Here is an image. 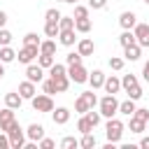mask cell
I'll list each match as a JSON object with an SVG mask.
<instances>
[{
  "instance_id": "1",
  "label": "cell",
  "mask_w": 149,
  "mask_h": 149,
  "mask_svg": "<svg viewBox=\"0 0 149 149\" xmlns=\"http://www.w3.org/2000/svg\"><path fill=\"white\" fill-rule=\"evenodd\" d=\"M95 105H98V95H95L93 91H84V93H79V98L74 100V112L86 114V112L93 109Z\"/></svg>"
},
{
  "instance_id": "2",
  "label": "cell",
  "mask_w": 149,
  "mask_h": 149,
  "mask_svg": "<svg viewBox=\"0 0 149 149\" xmlns=\"http://www.w3.org/2000/svg\"><path fill=\"white\" fill-rule=\"evenodd\" d=\"M98 105H100V114H102V116H107V119H112V116L119 112V100H116L112 93L102 95V98L98 100Z\"/></svg>"
},
{
  "instance_id": "3",
  "label": "cell",
  "mask_w": 149,
  "mask_h": 149,
  "mask_svg": "<svg viewBox=\"0 0 149 149\" xmlns=\"http://www.w3.org/2000/svg\"><path fill=\"white\" fill-rule=\"evenodd\" d=\"M105 135H107V140L109 142H121V135H123V121H119V119H107V126H105Z\"/></svg>"
},
{
  "instance_id": "4",
  "label": "cell",
  "mask_w": 149,
  "mask_h": 149,
  "mask_svg": "<svg viewBox=\"0 0 149 149\" xmlns=\"http://www.w3.org/2000/svg\"><path fill=\"white\" fill-rule=\"evenodd\" d=\"M7 135H9V147H12V149H21V147L26 144V135H23V128L19 126V121H14V123L9 126Z\"/></svg>"
},
{
  "instance_id": "5",
  "label": "cell",
  "mask_w": 149,
  "mask_h": 149,
  "mask_svg": "<svg viewBox=\"0 0 149 149\" xmlns=\"http://www.w3.org/2000/svg\"><path fill=\"white\" fill-rule=\"evenodd\" d=\"M37 56H40V44H23V49L16 54L19 63H26V65H30Z\"/></svg>"
},
{
  "instance_id": "6",
  "label": "cell",
  "mask_w": 149,
  "mask_h": 149,
  "mask_svg": "<svg viewBox=\"0 0 149 149\" xmlns=\"http://www.w3.org/2000/svg\"><path fill=\"white\" fill-rule=\"evenodd\" d=\"M68 77H70V81H74V84H86L88 81V70L79 63V65H68Z\"/></svg>"
},
{
  "instance_id": "7",
  "label": "cell",
  "mask_w": 149,
  "mask_h": 149,
  "mask_svg": "<svg viewBox=\"0 0 149 149\" xmlns=\"http://www.w3.org/2000/svg\"><path fill=\"white\" fill-rule=\"evenodd\" d=\"M33 109L35 112H54V100H51V95H35L33 100Z\"/></svg>"
},
{
  "instance_id": "8",
  "label": "cell",
  "mask_w": 149,
  "mask_h": 149,
  "mask_svg": "<svg viewBox=\"0 0 149 149\" xmlns=\"http://www.w3.org/2000/svg\"><path fill=\"white\" fill-rule=\"evenodd\" d=\"M133 33H135V40L140 47H149V26L147 23H135Z\"/></svg>"
},
{
  "instance_id": "9",
  "label": "cell",
  "mask_w": 149,
  "mask_h": 149,
  "mask_svg": "<svg viewBox=\"0 0 149 149\" xmlns=\"http://www.w3.org/2000/svg\"><path fill=\"white\" fill-rule=\"evenodd\" d=\"M26 79H30V81L40 84V81L44 79V68H42L40 63H37V65H33V63H30V65L26 68Z\"/></svg>"
},
{
  "instance_id": "10",
  "label": "cell",
  "mask_w": 149,
  "mask_h": 149,
  "mask_svg": "<svg viewBox=\"0 0 149 149\" xmlns=\"http://www.w3.org/2000/svg\"><path fill=\"white\" fill-rule=\"evenodd\" d=\"M16 119H14V109L12 107H5V109H0V130H9V126L14 123Z\"/></svg>"
},
{
  "instance_id": "11",
  "label": "cell",
  "mask_w": 149,
  "mask_h": 149,
  "mask_svg": "<svg viewBox=\"0 0 149 149\" xmlns=\"http://www.w3.org/2000/svg\"><path fill=\"white\" fill-rule=\"evenodd\" d=\"M135 23H137L135 12H123V14L119 16V26H121L123 30H133V28H135Z\"/></svg>"
},
{
  "instance_id": "12",
  "label": "cell",
  "mask_w": 149,
  "mask_h": 149,
  "mask_svg": "<svg viewBox=\"0 0 149 149\" xmlns=\"http://www.w3.org/2000/svg\"><path fill=\"white\" fill-rule=\"evenodd\" d=\"M19 93H21L23 100H33V98H35V81H30V79L21 81V84H19Z\"/></svg>"
},
{
  "instance_id": "13",
  "label": "cell",
  "mask_w": 149,
  "mask_h": 149,
  "mask_svg": "<svg viewBox=\"0 0 149 149\" xmlns=\"http://www.w3.org/2000/svg\"><path fill=\"white\" fill-rule=\"evenodd\" d=\"M77 51H79L81 56H91V54L95 51V44H93V40H88V37H81V40H77Z\"/></svg>"
},
{
  "instance_id": "14",
  "label": "cell",
  "mask_w": 149,
  "mask_h": 149,
  "mask_svg": "<svg viewBox=\"0 0 149 149\" xmlns=\"http://www.w3.org/2000/svg\"><path fill=\"white\" fill-rule=\"evenodd\" d=\"M140 54H142V47H140L137 42L123 47V58H126V61H140Z\"/></svg>"
},
{
  "instance_id": "15",
  "label": "cell",
  "mask_w": 149,
  "mask_h": 149,
  "mask_svg": "<svg viewBox=\"0 0 149 149\" xmlns=\"http://www.w3.org/2000/svg\"><path fill=\"white\" fill-rule=\"evenodd\" d=\"M102 88H105V93H119V88H121V79L119 77H114V74H109V77H105V84H102Z\"/></svg>"
},
{
  "instance_id": "16",
  "label": "cell",
  "mask_w": 149,
  "mask_h": 149,
  "mask_svg": "<svg viewBox=\"0 0 149 149\" xmlns=\"http://www.w3.org/2000/svg\"><path fill=\"white\" fill-rule=\"evenodd\" d=\"M88 84H91L93 91H95V88H102V84H105V72H102V70L88 72Z\"/></svg>"
},
{
  "instance_id": "17",
  "label": "cell",
  "mask_w": 149,
  "mask_h": 149,
  "mask_svg": "<svg viewBox=\"0 0 149 149\" xmlns=\"http://www.w3.org/2000/svg\"><path fill=\"white\" fill-rule=\"evenodd\" d=\"M54 123H58V126H63V123H68L70 121V109L68 107H54Z\"/></svg>"
},
{
  "instance_id": "18",
  "label": "cell",
  "mask_w": 149,
  "mask_h": 149,
  "mask_svg": "<svg viewBox=\"0 0 149 149\" xmlns=\"http://www.w3.org/2000/svg\"><path fill=\"white\" fill-rule=\"evenodd\" d=\"M26 135H28V140L40 142V140L44 137V126H40V123H30V126H28V130H26Z\"/></svg>"
},
{
  "instance_id": "19",
  "label": "cell",
  "mask_w": 149,
  "mask_h": 149,
  "mask_svg": "<svg viewBox=\"0 0 149 149\" xmlns=\"http://www.w3.org/2000/svg\"><path fill=\"white\" fill-rule=\"evenodd\" d=\"M58 42H61L63 47H72V44L77 42V37H74V28L61 30V33H58Z\"/></svg>"
},
{
  "instance_id": "20",
  "label": "cell",
  "mask_w": 149,
  "mask_h": 149,
  "mask_svg": "<svg viewBox=\"0 0 149 149\" xmlns=\"http://www.w3.org/2000/svg\"><path fill=\"white\" fill-rule=\"evenodd\" d=\"M21 102H23V98H21V93H19V91H14V93H7V95H5V107L19 109V107H21Z\"/></svg>"
},
{
  "instance_id": "21",
  "label": "cell",
  "mask_w": 149,
  "mask_h": 149,
  "mask_svg": "<svg viewBox=\"0 0 149 149\" xmlns=\"http://www.w3.org/2000/svg\"><path fill=\"white\" fill-rule=\"evenodd\" d=\"M135 109H137V107H135V100H133V98H128V100L119 102V112H121V114H126V116H133V114H135Z\"/></svg>"
},
{
  "instance_id": "22",
  "label": "cell",
  "mask_w": 149,
  "mask_h": 149,
  "mask_svg": "<svg viewBox=\"0 0 149 149\" xmlns=\"http://www.w3.org/2000/svg\"><path fill=\"white\" fill-rule=\"evenodd\" d=\"M0 61L2 63H12V61H16V51L7 44V47H0Z\"/></svg>"
},
{
  "instance_id": "23",
  "label": "cell",
  "mask_w": 149,
  "mask_h": 149,
  "mask_svg": "<svg viewBox=\"0 0 149 149\" xmlns=\"http://www.w3.org/2000/svg\"><path fill=\"white\" fill-rule=\"evenodd\" d=\"M58 33H61L58 21H47V23H44V35H47V37H58Z\"/></svg>"
},
{
  "instance_id": "24",
  "label": "cell",
  "mask_w": 149,
  "mask_h": 149,
  "mask_svg": "<svg viewBox=\"0 0 149 149\" xmlns=\"http://www.w3.org/2000/svg\"><path fill=\"white\" fill-rule=\"evenodd\" d=\"M147 130V121H142V119H137V116H130V133H144Z\"/></svg>"
},
{
  "instance_id": "25",
  "label": "cell",
  "mask_w": 149,
  "mask_h": 149,
  "mask_svg": "<svg viewBox=\"0 0 149 149\" xmlns=\"http://www.w3.org/2000/svg\"><path fill=\"white\" fill-rule=\"evenodd\" d=\"M93 128H95V126H93V123L88 121V116H86V114H81V119L77 121V130H79V133L84 135V133H91Z\"/></svg>"
},
{
  "instance_id": "26",
  "label": "cell",
  "mask_w": 149,
  "mask_h": 149,
  "mask_svg": "<svg viewBox=\"0 0 149 149\" xmlns=\"http://www.w3.org/2000/svg\"><path fill=\"white\" fill-rule=\"evenodd\" d=\"M65 74H68V68H65L63 63H54V65L49 68V77H54V79H56V77H65Z\"/></svg>"
},
{
  "instance_id": "27",
  "label": "cell",
  "mask_w": 149,
  "mask_h": 149,
  "mask_svg": "<svg viewBox=\"0 0 149 149\" xmlns=\"http://www.w3.org/2000/svg\"><path fill=\"white\" fill-rule=\"evenodd\" d=\"M51 79H54V77H51ZM54 84H56V91H58V93H65V91L70 88V77H68V74H65V77H56Z\"/></svg>"
},
{
  "instance_id": "28",
  "label": "cell",
  "mask_w": 149,
  "mask_h": 149,
  "mask_svg": "<svg viewBox=\"0 0 149 149\" xmlns=\"http://www.w3.org/2000/svg\"><path fill=\"white\" fill-rule=\"evenodd\" d=\"M91 19H74V30L77 33H88L91 30Z\"/></svg>"
},
{
  "instance_id": "29",
  "label": "cell",
  "mask_w": 149,
  "mask_h": 149,
  "mask_svg": "<svg viewBox=\"0 0 149 149\" xmlns=\"http://www.w3.org/2000/svg\"><path fill=\"white\" fill-rule=\"evenodd\" d=\"M133 42H137L133 30H123V33L119 35V44H121V47H128V44H133Z\"/></svg>"
},
{
  "instance_id": "30",
  "label": "cell",
  "mask_w": 149,
  "mask_h": 149,
  "mask_svg": "<svg viewBox=\"0 0 149 149\" xmlns=\"http://www.w3.org/2000/svg\"><path fill=\"white\" fill-rule=\"evenodd\" d=\"M40 54H56V42L54 40H44V42H40Z\"/></svg>"
},
{
  "instance_id": "31",
  "label": "cell",
  "mask_w": 149,
  "mask_h": 149,
  "mask_svg": "<svg viewBox=\"0 0 149 149\" xmlns=\"http://www.w3.org/2000/svg\"><path fill=\"white\" fill-rule=\"evenodd\" d=\"M79 147H84V149H93V147H95V135H93V133H84V137L79 140Z\"/></svg>"
},
{
  "instance_id": "32",
  "label": "cell",
  "mask_w": 149,
  "mask_h": 149,
  "mask_svg": "<svg viewBox=\"0 0 149 149\" xmlns=\"http://www.w3.org/2000/svg\"><path fill=\"white\" fill-rule=\"evenodd\" d=\"M37 63H40L44 70H49L56 61H54V56H51V54H40V56H37Z\"/></svg>"
},
{
  "instance_id": "33",
  "label": "cell",
  "mask_w": 149,
  "mask_h": 149,
  "mask_svg": "<svg viewBox=\"0 0 149 149\" xmlns=\"http://www.w3.org/2000/svg\"><path fill=\"white\" fill-rule=\"evenodd\" d=\"M135 84H137V77H135V74H123V79H121V88H123V91L133 88Z\"/></svg>"
},
{
  "instance_id": "34",
  "label": "cell",
  "mask_w": 149,
  "mask_h": 149,
  "mask_svg": "<svg viewBox=\"0 0 149 149\" xmlns=\"http://www.w3.org/2000/svg\"><path fill=\"white\" fill-rule=\"evenodd\" d=\"M42 91H44L47 95L58 93V91H56V84H54V79H51V77H49V79H42Z\"/></svg>"
},
{
  "instance_id": "35",
  "label": "cell",
  "mask_w": 149,
  "mask_h": 149,
  "mask_svg": "<svg viewBox=\"0 0 149 149\" xmlns=\"http://www.w3.org/2000/svg\"><path fill=\"white\" fill-rule=\"evenodd\" d=\"M58 26H61V30H68V28H74V16H61V21H58Z\"/></svg>"
},
{
  "instance_id": "36",
  "label": "cell",
  "mask_w": 149,
  "mask_h": 149,
  "mask_svg": "<svg viewBox=\"0 0 149 149\" xmlns=\"http://www.w3.org/2000/svg\"><path fill=\"white\" fill-rule=\"evenodd\" d=\"M81 58H84V56H81L79 51H77V54L72 51V54H68V56H65V63H68V65H79V63H81Z\"/></svg>"
},
{
  "instance_id": "37",
  "label": "cell",
  "mask_w": 149,
  "mask_h": 149,
  "mask_svg": "<svg viewBox=\"0 0 149 149\" xmlns=\"http://www.w3.org/2000/svg\"><path fill=\"white\" fill-rule=\"evenodd\" d=\"M72 16H74V19H88V7H84V5H77Z\"/></svg>"
},
{
  "instance_id": "38",
  "label": "cell",
  "mask_w": 149,
  "mask_h": 149,
  "mask_svg": "<svg viewBox=\"0 0 149 149\" xmlns=\"http://www.w3.org/2000/svg\"><path fill=\"white\" fill-rule=\"evenodd\" d=\"M61 16H63V14H61V12L56 9V7L47 9V14H44V19H47V21H61Z\"/></svg>"
},
{
  "instance_id": "39",
  "label": "cell",
  "mask_w": 149,
  "mask_h": 149,
  "mask_svg": "<svg viewBox=\"0 0 149 149\" xmlns=\"http://www.w3.org/2000/svg\"><path fill=\"white\" fill-rule=\"evenodd\" d=\"M126 93H128V98H133V100H140V98H142V86H140V84H135V86H133V88H128Z\"/></svg>"
},
{
  "instance_id": "40",
  "label": "cell",
  "mask_w": 149,
  "mask_h": 149,
  "mask_svg": "<svg viewBox=\"0 0 149 149\" xmlns=\"http://www.w3.org/2000/svg\"><path fill=\"white\" fill-rule=\"evenodd\" d=\"M61 147H63V149H72V147H79V142H77L72 135H68V137L61 140Z\"/></svg>"
},
{
  "instance_id": "41",
  "label": "cell",
  "mask_w": 149,
  "mask_h": 149,
  "mask_svg": "<svg viewBox=\"0 0 149 149\" xmlns=\"http://www.w3.org/2000/svg\"><path fill=\"white\" fill-rule=\"evenodd\" d=\"M12 42V33L7 28H0V47H7Z\"/></svg>"
},
{
  "instance_id": "42",
  "label": "cell",
  "mask_w": 149,
  "mask_h": 149,
  "mask_svg": "<svg viewBox=\"0 0 149 149\" xmlns=\"http://www.w3.org/2000/svg\"><path fill=\"white\" fill-rule=\"evenodd\" d=\"M42 40L37 37V33H26V37H23V44H40Z\"/></svg>"
},
{
  "instance_id": "43",
  "label": "cell",
  "mask_w": 149,
  "mask_h": 149,
  "mask_svg": "<svg viewBox=\"0 0 149 149\" xmlns=\"http://www.w3.org/2000/svg\"><path fill=\"white\" fill-rule=\"evenodd\" d=\"M109 68H112V70H121V68H123V58L112 56V58H109Z\"/></svg>"
},
{
  "instance_id": "44",
  "label": "cell",
  "mask_w": 149,
  "mask_h": 149,
  "mask_svg": "<svg viewBox=\"0 0 149 149\" xmlns=\"http://www.w3.org/2000/svg\"><path fill=\"white\" fill-rule=\"evenodd\" d=\"M86 116H88V121H91L93 126H98V123H100V116H102V114H100V112H93V109H88V112H86Z\"/></svg>"
},
{
  "instance_id": "45",
  "label": "cell",
  "mask_w": 149,
  "mask_h": 149,
  "mask_svg": "<svg viewBox=\"0 0 149 149\" xmlns=\"http://www.w3.org/2000/svg\"><path fill=\"white\" fill-rule=\"evenodd\" d=\"M88 7L91 9H105L107 7V0H88Z\"/></svg>"
},
{
  "instance_id": "46",
  "label": "cell",
  "mask_w": 149,
  "mask_h": 149,
  "mask_svg": "<svg viewBox=\"0 0 149 149\" xmlns=\"http://www.w3.org/2000/svg\"><path fill=\"white\" fill-rule=\"evenodd\" d=\"M133 116H137V119H142V121H149V109L140 107V109H135V114H133Z\"/></svg>"
},
{
  "instance_id": "47",
  "label": "cell",
  "mask_w": 149,
  "mask_h": 149,
  "mask_svg": "<svg viewBox=\"0 0 149 149\" xmlns=\"http://www.w3.org/2000/svg\"><path fill=\"white\" fill-rule=\"evenodd\" d=\"M54 144H56V142H54L51 137H42V140H40V149H51Z\"/></svg>"
},
{
  "instance_id": "48",
  "label": "cell",
  "mask_w": 149,
  "mask_h": 149,
  "mask_svg": "<svg viewBox=\"0 0 149 149\" xmlns=\"http://www.w3.org/2000/svg\"><path fill=\"white\" fill-rule=\"evenodd\" d=\"M7 147H9V135L2 130L0 133V149H7Z\"/></svg>"
},
{
  "instance_id": "49",
  "label": "cell",
  "mask_w": 149,
  "mask_h": 149,
  "mask_svg": "<svg viewBox=\"0 0 149 149\" xmlns=\"http://www.w3.org/2000/svg\"><path fill=\"white\" fill-rule=\"evenodd\" d=\"M142 77L149 81V61H147V63H144V68H142Z\"/></svg>"
},
{
  "instance_id": "50",
  "label": "cell",
  "mask_w": 149,
  "mask_h": 149,
  "mask_svg": "<svg viewBox=\"0 0 149 149\" xmlns=\"http://www.w3.org/2000/svg\"><path fill=\"white\" fill-rule=\"evenodd\" d=\"M140 147H142V149H149V135H147V137H142V140H140Z\"/></svg>"
},
{
  "instance_id": "51",
  "label": "cell",
  "mask_w": 149,
  "mask_h": 149,
  "mask_svg": "<svg viewBox=\"0 0 149 149\" xmlns=\"http://www.w3.org/2000/svg\"><path fill=\"white\" fill-rule=\"evenodd\" d=\"M5 23H7V14L0 9V28H5Z\"/></svg>"
},
{
  "instance_id": "52",
  "label": "cell",
  "mask_w": 149,
  "mask_h": 149,
  "mask_svg": "<svg viewBox=\"0 0 149 149\" xmlns=\"http://www.w3.org/2000/svg\"><path fill=\"white\" fill-rule=\"evenodd\" d=\"M5 77V68H2V61H0V79Z\"/></svg>"
},
{
  "instance_id": "53",
  "label": "cell",
  "mask_w": 149,
  "mask_h": 149,
  "mask_svg": "<svg viewBox=\"0 0 149 149\" xmlns=\"http://www.w3.org/2000/svg\"><path fill=\"white\" fill-rule=\"evenodd\" d=\"M65 2H70V5H74V2H77V0H65Z\"/></svg>"
},
{
  "instance_id": "54",
  "label": "cell",
  "mask_w": 149,
  "mask_h": 149,
  "mask_svg": "<svg viewBox=\"0 0 149 149\" xmlns=\"http://www.w3.org/2000/svg\"><path fill=\"white\" fill-rule=\"evenodd\" d=\"M142 2H144V5H149V0H142Z\"/></svg>"
},
{
  "instance_id": "55",
  "label": "cell",
  "mask_w": 149,
  "mask_h": 149,
  "mask_svg": "<svg viewBox=\"0 0 149 149\" xmlns=\"http://www.w3.org/2000/svg\"><path fill=\"white\" fill-rule=\"evenodd\" d=\"M58 2H65V0H58Z\"/></svg>"
}]
</instances>
